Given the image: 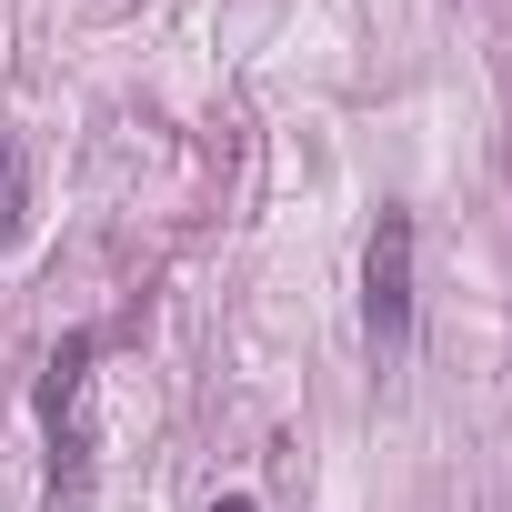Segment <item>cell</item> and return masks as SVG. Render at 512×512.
<instances>
[{"instance_id": "1", "label": "cell", "mask_w": 512, "mask_h": 512, "mask_svg": "<svg viewBox=\"0 0 512 512\" xmlns=\"http://www.w3.org/2000/svg\"><path fill=\"white\" fill-rule=\"evenodd\" d=\"M362 332H372V352H402L412 342V211H382L372 221V251H362Z\"/></svg>"}, {"instance_id": "2", "label": "cell", "mask_w": 512, "mask_h": 512, "mask_svg": "<svg viewBox=\"0 0 512 512\" xmlns=\"http://www.w3.org/2000/svg\"><path fill=\"white\" fill-rule=\"evenodd\" d=\"M31 231V151L0 131V241H21Z\"/></svg>"}, {"instance_id": "3", "label": "cell", "mask_w": 512, "mask_h": 512, "mask_svg": "<svg viewBox=\"0 0 512 512\" xmlns=\"http://www.w3.org/2000/svg\"><path fill=\"white\" fill-rule=\"evenodd\" d=\"M211 512H262V502H251V492H221V502H211Z\"/></svg>"}]
</instances>
